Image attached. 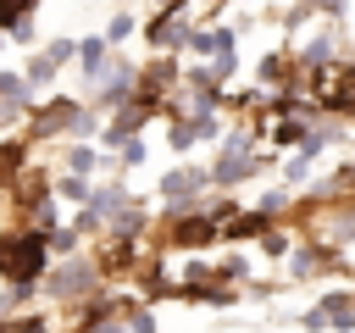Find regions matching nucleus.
Here are the masks:
<instances>
[{
  "label": "nucleus",
  "mask_w": 355,
  "mask_h": 333,
  "mask_svg": "<svg viewBox=\"0 0 355 333\" xmlns=\"http://www.w3.org/2000/svg\"><path fill=\"white\" fill-rule=\"evenodd\" d=\"M277 211H288V189H272V194L261 200V216H277Z\"/></svg>",
  "instance_id": "20"
},
{
  "label": "nucleus",
  "mask_w": 355,
  "mask_h": 333,
  "mask_svg": "<svg viewBox=\"0 0 355 333\" xmlns=\"http://www.w3.org/2000/svg\"><path fill=\"white\" fill-rule=\"evenodd\" d=\"M200 189H211V166H172L161 178V200L166 211H189L200 216Z\"/></svg>",
  "instance_id": "3"
},
{
  "label": "nucleus",
  "mask_w": 355,
  "mask_h": 333,
  "mask_svg": "<svg viewBox=\"0 0 355 333\" xmlns=\"http://www.w3.org/2000/svg\"><path fill=\"white\" fill-rule=\"evenodd\" d=\"M100 166V150L94 144H67V172L72 178H83V172H94Z\"/></svg>",
  "instance_id": "10"
},
{
  "label": "nucleus",
  "mask_w": 355,
  "mask_h": 333,
  "mask_svg": "<svg viewBox=\"0 0 355 333\" xmlns=\"http://www.w3.org/2000/svg\"><path fill=\"white\" fill-rule=\"evenodd\" d=\"M128 333H155V316H150V311H133V316H128Z\"/></svg>",
  "instance_id": "24"
},
{
  "label": "nucleus",
  "mask_w": 355,
  "mask_h": 333,
  "mask_svg": "<svg viewBox=\"0 0 355 333\" xmlns=\"http://www.w3.org/2000/svg\"><path fill=\"white\" fill-rule=\"evenodd\" d=\"M94 278H100V266H94V261H83V255H67L44 289H50L55 300H83V294H94Z\"/></svg>",
  "instance_id": "4"
},
{
  "label": "nucleus",
  "mask_w": 355,
  "mask_h": 333,
  "mask_svg": "<svg viewBox=\"0 0 355 333\" xmlns=\"http://www.w3.org/2000/svg\"><path fill=\"white\" fill-rule=\"evenodd\" d=\"M22 155H28V144H22V139H6V144H0V178H11V172L22 166Z\"/></svg>",
  "instance_id": "13"
},
{
  "label": "nucleus",
  "mask_w": 355,
  "mask_h": 333,
  "mask_svg": "<svg viewBox=\"0 0 355 333\" xmlns=\"http://www.w3.org/2000/svg\"><path fill=\"white\" fill-rule=\"evenodd\" d=\"M50 250L55 255H78V228H55L50 233Z\"/></svg>",
  "instance_id": "19"
},
{
  "label": "nucleus",
  "mask_w": 355,
  "mask_h": 333,
  "mask_svg": "<svg viewBox=\"0 0 355 333\" xmlns=\"http://www.w3.org/2000/svg\"><path fill=\"white\" fill-rule=\"evenodd\" d=\"M28 11H33V0H0V28L17 33V28L28 22Z\"/></svg>",
  "instance_id": "12"
},
{
  "label": "nucleus",
  "mask_w": 355,
  "mask_h": 333,
  "mask_svg": "<svg viewBox=\"0 0 355 333\" xmlns=\"http://www.w3.org/2000/svg\"><path fill=\"white\" fill-rule=\"evenodd\" d=\"M216 278H222V283H239V278L250 283V261H244V255H222V266H216Z\"/></svg>",
  "instance_id": "16"
},
{
  "label": "nucleus",
  "mask_w": 355,
  "mask_h": 333,
  "mask_svg": "<svg viewBox=\"0 0 355 333\" xmlns=\"http://www.w3.org/2000/svg\"><path fill=\"white\" fill-rule=\"evenodd\" d=\"M89 194H94V189H89L83 178H72V172L55 183V200H67V205H89Z\"/></svg>",
  "instance_id": "11"
},
{
  "label": "nucleus",
  "mask_w": 355,
  "mask_h": 333,
  "mask_svg": "<svg viewBox=\"0 0 355 333\" xmlns=\"http://www.w3.org/2000/svg\"><path fill=\"white\" fill-rule=\"evenodd\" d=\"M55 72H61V67H55V61H50V56H44V50H39V56H33V61H28V72H22V78H28V83H50V78H55Z\"/></svg>",
  "instance_id": "15"
},
{
  "label": "nucleus",
  "mask_w": 355,
  "mask_h": 333,
  "mask_svg": "<svg viewBox=\"0 0 355 333\" xmlns=\"http://www.w3.org/2000/svg\"><path fill=\"white\" fill-rule=\"evenodd\" d=\"M216 239H222V228H216V222L200 211V216H183V222H172V239H166V244H178V250H211Z\"/></svg>",
  "instance_id": "5"
},
{
  "label": "nucleus",
  "mask_w": 355,
  "mask_h": 333,
  "mask_svg": "<svg viewBox=\"0 0 355 333\" xmlns=\"http://www.w3.org/2000/svg\"><path fill=\"white\" fill-rule=\"evenodd\" d=\"M272 233V216H261V211H239L227 228H222V239H233V244H244V239H266Z\"/></svg>",
  "instance_id": "8"
},
{
  "label": "nucleus",
  "mask_w": 355,
  "mask_h": 333,
  "mask_svg": "<svg viewBox=\"0 0 355 333\" xmlns=\"http://www.w3.org/2000/svg\"><path fill=\"white\" fill-rule=\"evenodd\" d=\"M272 139H277L283 150H288V144H300V150H305V139H311V128H305V117H283V122L272 128Z\"/></svg>",
  "instance_id": "9"
},
{
  "label": "nucleus",
  "mask_w": 355,
  "mask_h": 333,
  "mask_svg": "<svg viewBox=\"0 0 355 333\" xmlns=\"http://www.w3.org/2000/svg\"><path fill=\"white\" fill-rule=\"evenodd\" d=\"M288 244H294V239H288V233H277V228L261 239V250H266V255H288Z\"/></svg>",
  "instance_id": "21"
},
{
  "label": "nucleus",
  "mask_w": 355,
  "mask_h": 333,
  "mask_svg": "<svg viewBox=\"0 0 355 333\" xmlns=\"http://www.w3.org/2000/svg\"><path fill=\"white\" fill-rule=\"evenodd\" d=\"M105 61H111V44H105V33H89V39H78V72H83L89 83H105Z\"/></svg>",
  "instance_id": "7"
},
{
  "label": "nucleus",
  "mask_w": 355,
  "mask_h": 333,
  "mask_svg": "<svg viewBox=\"0 0 355 333\" xmlns=\"http://www.w3.org/2000/svg\"><path fill=\"white\" fill-rule=\"evenodd\" d=\"M144 150H150V144H144V139H128V144H122V150H116V155H122V161H128V166H139V161H144Z\"/></svg>",
  "instance_id": "23"
},
{
  "label": "nucleus",
  "mask_w": 355,
  "mask_h": 333,
  "mask_svg": "<svg viewBox=\"0 0 355 333\" xmlns=\"http://www.w3.org/2000/svg\"><path fill=\"white\" fill-rule=\"evenodd\" d=\"M316 311H322V322H327L333 333H355V294H349V289H327V294L316 300Z\"/></svg>",
  "instance_id": "6"
},
{
  "label": "nucleus",
  "mask_w": 355,
  "mask_h": 333,
  "mask_svg": "<svg viewBox=\"0 0 355 333\" xmlns=\"http://www.w3.org/2000/svg\"><path fill=\"white\" fill-rule=\"evenodd\" d=\"M261 166H272V155H250V139H244V133H227V139H222V155H216V166H211V183L233 189V183H244V178L261 172Z\"/></svg>",
  "instance_id": "2"
},
{
  "label": "nucleus",
  "mask_w": 355,
  "mask_h": 333,
  "mask_svg": "<svg viewBox=\"0 0 355 333\" xmlns=\"http://www.w3.org/2000/svg\"><path fill=\"white\" fill-rule=\"evenodd\" d=\"M44 266H50V233H33V228L0 233V278L11 283L6 289V305H22L39 289Z\"/></svg>",
  "instance_id": "1"
},
{
  "label": "nucleus",
  "mask_w": 355,
  "mask_h": 333,
  "mask_svg": "<svg viewBox=\"0 0 355 333\" xmlns=\"http://www.w3.org/2000/svg\"><path fill=\"white\" fill-rule=\"evenodd\" d=\"M44 56H50L55 67H61V61H78V39H50V44H44Z\"/></svg>",
  "instance_id": "18"
},
{
  "label": "nucleus",
  "mask_w": 355,
  "mask_h": 333,
  "mask_svg": "<svg viewBox=\"0 0 355 333\" xmlns=\"http://www.w3.org/2000/svg\"><path fill=\"white\" fill-rule=\"evenodd\" d=\"M0 333H50V322L44 316H11V322H0Z\"/></svg>",
  "instance_id": "17"
},
{
  "label": "nucleus",
  "mask_w": 355,
  "mask_h": 333,
  "mask_svg": "<svg viewBox=\"0 0 355 333\" xmlns=\"http://www.w3.org/2000/svg\"><path fill=\"white\" fill-rule=\"evenodd\" d=\"M283 72H288V67H283V56H261V78H266V83H277Z\"/></svg>",
  "instance_id": "22"
},
{
  "label": "nucleus",
  "mask_w": 355,
  "mask_h": 333,
  "mask_svg": "<svg viewBox=\"0 0 355 333\" xmlns=\"http://www.w3.org/2000/svg\"><path fill=\"white\" fill-rule=\"evenodd\" d=\"M133 28H139V22H133V17H128V11H116V17H111V22H105V44H111V50H116V44H122V39H128V33H133Z\"/></svg>",
  "instance_id": "14"
}]
</instances>
